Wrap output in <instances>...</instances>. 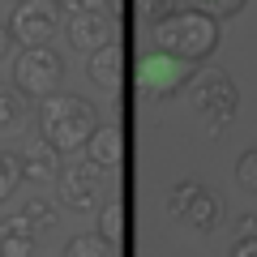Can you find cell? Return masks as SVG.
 <instances>
[{
    "label": "cell",
    "mask_w": 257,
    "mask_h": 257,
    "mask_svg": "<svg viewBox=\"0 0 257 257\" xmlns=\"http://www.w3.org/2000/svg\"><path fill=\"white\" fill-rule=\"evenodd\" d=\"M13 5H26V0H13Z\"/></svg>",
    "instance_id": "484cf974"
},
{
    "label": "cell",
    "mask_w": 257,
    "mask_h": 257,
    "mask_svg": "<svg viewBox=\"0 0 257 257\" xmlns=\"http://www.w3.org/2000/svg\"><path fill=\"white\" fill-rule=\"evenodd\" d=\"M22 184V159L9 155V150H0V202H9L13 193Z\"/></svg>",
    "instance_id": "e0dca14e"
},
{
    "label": "cell",
    "mask_w": 257,
    "mask_h": 257,
    "mask_svg": "<svg viewBox=\"0 0 257 257\" xmlns=\"http://www.w3.org/2000/svg\"><path fill=\"white\" fill-rule=\"evenodd\" d=\"M22 128H26V99H22L13 86L0 82V142L18 138Z\"/></svg>",
    "instance_id": "5bb4252c"
},
{
    "label": "cell",
    "mask_w": 257,
    "mask_h": 257,
    "mask_svg": "<svg viewBox=\"0 0 257 257\" xmlns=\"http://www.w3.org/2000/svg\"><path fill=\"white\" fill-rule=\"evenodd\" d=\"M99 231H103V236L111 240V244H116V240L124 236V206H120V202H107V206H103V219H99Z\"/></svg>",
    "instance_id": "d6986e66"
},
{
    "label": "cell",
    "mask_w": 257,
    "mask_h": 257,
    "mask_svg": "<svg viewBox=\"0 0 257 257\" xmlns=\"http://www.w3.org/2000/svg\"><path fill=\"white\" fill-rule=\"evenodd\" d=\"M248 0H189V9H197V13H206V18H214V22H223V18H231V13H240Z\"/></svg>",
    "instance_id": "ac0fdd59"
},
{
    "label": "cell",
    "mask_w": 257,
    "mask_h": 257,
    "mask_svg": "<svg viewBox=\"0 0 257 257\" xmlns=\"http://www.w3.org/2000/svg\"><path fill=\"white\" fill-rule=\"evenodd\" d=\"M189 90H193V107H197V116L206 120L210 133H219L240 107V90H236V82H231L223 69H197L193 82H189Z\"/></svg>",
    "instance_id": "277c9868"
},
{
    "label": "cell",
    "mask_w": 257,
    "mask_h": 257,
    "mask_svg": "<svg viewBox=\"0 0 257 257\" xmlns=\"http://www.w3.org/2000/svg\"><path fill=\"white\" fill-rule=\"evenodd\" d=\"M18 214H22L35 231H52V227H56V206L47 202V197H26Z\"/></svg>",
    "instance_id": "2e32d148"
},
{
    "label": "cell",
    "mask_w": 257,
    "mask_h": 257,
    "mask_svg": "<svg viewBox=\"0 0 257 257\" xmlns=\"http://www.w3.org/2000/svg\"><path fill=\"white\" fill-rule=\"evenodd\" d=\"M86 159H90L99 172H116L124 163V133L116 124H99L94 128V138L86 142Z\"/></svg>",
    "instance_id": "8fae6325"
},
{
    "label": "cell",
    "mask_w": 257,
    "mask_h": 257,
    "mask_svg": "<svg viewBox=\"0 0 257 257\" xmlns=\"http://www.w3.org/2000/svg\"><path fill=\"white\" fill-rule=\"evenodd\" d=\"M116 13L111 9H99V13H69V22H64V39L77 47V52H99V47L116 43Z\"/></svg>",
    "instance_id": "9c48e42d"
},
{
    "label": "cell",
    "mask_w": 257,
    "mask_h": 257,
    "mask_svg": "<svg viewBox=\"0 0 257 257\" xmlns=\"http://www.w3.org/2000/svg\"><path fill=\"white\" fill-rule=\"evenodd\" d=\"M227 257H257V236H240Z\"/></svg>",
    "instance_id": "603a6c76"
},
{
    "label": "cell",
    "mask_w": 257,
    "mask_h": 257,
    "mask_svg": "<svg viewBox=\"0 0 257 257\" xmlns=\"http://www.w3.org/2000/svg\"><path fill=\"white\" fill-rule=\"evenodd\" d=\"M64 13H99V9H111V0H56Z\"/></svg>",
    "instance_id": "7402d4cb"
},
{
    "label": "cell",
    "mask_w": 257,
    "mask_h": 257,
    "mask_svg": "<svg viewBox=\"0 0 257 257\" xmlns=\"http://www.w3.org/2000/svg\"><path fill=\"white\" fill-rule=\"evenodd\" d=\"M193 73H197V64L176 60V56L155 47V52H146L138 60V90L150 94V99H172V94H180L193 82Z\"/></svg>",
    "instance_id": "5b68a950"
},
{
    "label": "cell",
    "mask_w": 257,
    "mask_h": 257,
    "mask_svg": "<svg viewBox=\"0 0 257 257\" xmlns=\"http://www.w3.org/2000/svg\"><path fill=\"white\" fill-rule=\"evenodd\" d=\"M138 13L146 26H159L167 13H176V0H138Z\"/></svg>",
    "instance_id": "44dd1931"
},
{
    "label": "cell",
    "mask_w": 257,
    "mask_h": 257,
    "mask_svg": "<svg viewBox=\"0 0 257 257\" xmlns=\"http://www.w3.org/2000/svg\"><path fill=\"white\" fill-rule=\"evenodd\" d=\"M86 77H90L94 90L120 94V86H124V52H120L116 43H107V47H99V52H90V60H86Z\"/></svg>",
    "instance_id": "30bf717a"
},
{
    "label": "cell",
    "mask_w": 257,
    "mask_h": 257,
    "mask_svg": "<svg viewBox=\"0 0 257 257\" xmlns=\"http://www.w3.org/2000/svg\"><path fill=\"white\" fill-rule=\"evenodd\" d=\"M9 39L22 47H47L60 30V5L56 0H26V5H13V18L5 22Z\"/></svg>",
    "instance_id": "52a82bcc"
},
{
    "label": "cell",
    "mask_w": 257,
    "mask_h": 257,
    "mask_svg": "<svg viewBox=\"0 0 257 257\" xmlns=\"http://www.w3.org/2000/svg\"><path fill=\"white\" fill-rule=\"evenodd\" d=\"M240 236H257V214H240Z\"/></svg>",
    "instance_id": "cb8c5ba5"
},
{
    "label": "cell",
    "mask_w": 257,
    "mask_h": 257,
    "mask_svg": "<svg viewBox=\"0 0 257 257\" xmlns=\"http://www.w3.org/2000/svg\"><path fill=\"white\" fill-rule=\"evenodd\" d=\"M0 257H35V227L22 214L0 219Z\"/></svg>",
    "instance_id": "4fadbf2b"
},
{
    "label": "cell",
    "mask_w": 257,
    "mask_h": 257,
    "mask_svg": "<svg viewBox=\"0 0 257 257\" xmlns=\"http://www.w3.org/2000/svg\"><path fill=\"white\" fill-rule=\"evenodd\" d=\"M60 257H116V244L103 231H82V236H73L64 244Z\"/></svg>",
    "instance_id": "9a60e30c"
},
{
    "label": "cell",
    "mask_w": 257,
    "mask_h": 257,
    "mask_svg": "<svg viewBox=\"0 0 257 257\" xmlns=\"http://www.w3.org/2000/svg\"><path fill=\"white\" fill-rule=\"evenodd\" d=\"M60 82H64V60H60V52H52V43L18 52V60H13V90L18 94L43 103L47 94L60 90Z\"/></svg>",
    "instance_id": "3957f363"
},
{
    "label": "cell",
    "mask_w": 257,
    "mask_h": 257,
    "mask_svg": "<svg viewBox=\"0 0 257 257\" xmlns=\"http://www.w3.org/2000/svg\"><path fill=\"white\" fill-rule=\"evenodd\" d=\"M56 184H60V202L69 210H82V214L94 210L103 197V172L90 159H69L60 167V176H56Z\"/></svg>",
    "instance_id": "ba28073f"
},
{
    "label": "cell",
    "mask_w": 257,
    "mask_h": 257,
    "mask_svg": "<svg viewBox=\"0 0 257 257\" xmlns=\"http://www.w3.org/2000/svg\"><path fill=\"white\" fill-rule=\"evenodd\" d=\"M150 35H155L159 52L176 56V60H189V64H202L219 47V22L197 9H176L159 26H150Z\"/></svg>",
    "instance_id": "7a4b0ae2"
},
{
    "label": "cell",
    "mask_w": 257,
    "mask_h": 257,
    "mask_svg": "<svg viewBox=\"0 0 257 257\" xmlns=\"http://www.w3.org/2000/svg\"><path fill=\"white\" fill-rule=\"evenodd\" d=\"M167 210H172V219H180L184 227L193 231H214V223H219V193L210 189V184H197V180H180L172 189V197H167Z\"/></svg>",
    "instance_id": "8992f818"
},
{
    "label": "cell",
    "mask_w": 257,
    "mask_h": 257,
    "mask_svg": "<svg viewBox=\"0 0 257 257\" xmlns=\"http://www.w3.org/2000/svg\"><path fill=\"white\" fill-rule=\"evenodd\" d=\"M22 176L35 180V184H56V176H60V150L39 138L35 146L22 155Z\"/></svg>",
    "instance_id": "7c38bea8"
},
{
    "label": "cell",
    "mask_w": 257,
    "mask_h": 257,
    "mask_svg": "<svg viewBox=\"0 0 257 257\" xmlns=\"http://www.w3.org/2000/svg\"><path fill=\"white\" fill-rule=\"evenodd\" d=\"M9 43H13V39H9V26H0V64L9 60Z\"/></svg>",
    "instance_id": "d4e9b609"
},
{
    "label": "cell",
    "mask_w": 257,
    "mask_h": 257,
    "mask_svg": "<svg viewBox=\"0 0 257 257\" xmlns=\"http://www.w3.org/2000/svg\"><path fill=\"white\" fill-rule=\"evenodd\" d=\"M236 184H240L244 193H257V146L240 155V163H236Z\"/></svg>",
    "instance_id": "ffe728a7"
},
{
    "label": "cell",
    "mask_w": 257,
    "mask_h": 257,
    "mask_svg": "<svg viewBox=\"0 0 257 257\" xmlns=\"http://www.w3.org/2000/svg\"><path fill=\"white\" fill-rule=\"evenodd\" d=\"M94 128H99V116H94V107L82 94H60L56 90V94H47L39 103V133L60 155L86 150V142L94 138Z\"/></svg>",
    "instance_id": "6da1fadb"
}]
</instances>
